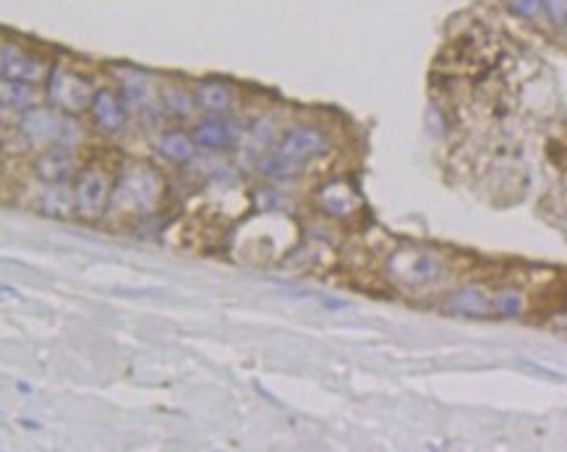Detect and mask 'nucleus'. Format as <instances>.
I'll return each mask as SVG.
<instances>
[{"instance_id": "nucleus-15", "label": "nucleus", "mask_w": 567, "mask_h": 452, "mask_svg": "<svg viewBox=\"0 0 567 452\" xmlns=\"http://www.w3.org/2000/svg\"><path fill=\"white\" fill-rule=\"evenodd\" d=\"M199 100L207 110H225L230 105V89L223 84H202Z\"/></svg>"}, {"instance_id": "nucleus-11", "label": "nucleus", "mask_w": 567, "mask_h": 452, "mask_svg": "<svg viewBox=\"0 0 567 452\" xmlns=\"http://www.w3.org/2000/svg\"><path fill=\"white\" fill-rule=\"evenodd\" d=\"M42 210L50 217H71L76 210V189L63 183H53V189L42 199Z\"/></svg>"}, {"instance_id": "nucleus-13", "label": "nucleus", "mask_w": 567, "mask_h": 452, "mask_svg": "<svg viewBox=\"0 0 567 452\" xmlns=\"http://www.w3.org/2000/svg\"><path fill=\"white\" fill-rule=\"evenodd\" d=\"M0 97H3V105L6 108H27L34 102V92L27 81H16V79H3V89H0Z\"/></svg>"}, {"instance_id": "nucleus-17", "label": "nucleus", "mask_w": 567, "mask_h": 452, "mask_svg": "<svg viewBox=\"0 0 567 452\" xmlns=\"http://www.w3.org/2000/svg\"><path fill=\"white\" fill-rule=\"evenodd\" d=\"M520 311H523V296L520 293H497V314L500 317H518Z\"/></svg>"}, {"instance_id": "nucleus-7", "label": "nucleus", "mask_w": 567, "mask_h": 452, "mask_svg": "<svg viewBox=\"0 0 567 452\" xmlns=\"http://www.w3.org/2000/svg\"><path fill=\"white\" fill-rule=\"evenodd\" d=\"M447 309L460 317L489 319L497 314V296H489L479 285H468L447 298Z\"/></svg>"}, {"instance_id": "nucleus-14", "label": "nucleus", "mask_w": 567, "mask_h": 452, "mask_svg": "<svg viewBox=\"0 0 567 452\" xmlns=\"http://www.w3.org/2000/svg\"><path fill=\"white\" fill-rule=\"evenodd\" d=\"M160 149L162 155L170 157L173 162H189L191 157H194V144H191V139L186 134H178V131L162 136Z\"/></svg>"}, {"instance_id": "nucleus-5", "label": "nucleus", "mask_w": 567, "mask_h": 452, "mask_svg": "<svg viewBox=\"0 0 567 452\" xmlns=\"http://www.w3.org/2000/svg\"><path fill=\"white\" fill-rule=\"evenodd\" d=\"M439 259L434 257L432 251H416V249H408V251H398L395 257L390 259V275L395 280L405 285H413V288H419V285H429L434 283L439 277Z\"/></svg>"}, {"instance_id": "nucleus-9", "label": "nucleus", "mask_w": 567, "mask_h": 452, "mask_svg": "<svg viewBox=\"0 0 567 452\" xmlns=\"http://www.w3.org/2000/svg\"><path fill=\"white\" fill-rule=\"evenodd\" d=\"M71 170H74V157L63 147L48 149L37 160V176L48 183H63L71 176Z\"/></svg>"}, {"instance_id": "nucleus-6", "label": "nucleus", "mask_w": 567, "mask_h": 452, "mask_svg": "<svg viewBox=\"0 0 567 452\" xmlns=\"http://www.w3.org/2000/svg\"><path fill=\"white\" fill-rule=\"evenodd\" d=\"M110 202V183L105 173L89 168L76 181V212L81 217H100Z\"/></svg>"}, {"instance_id": "nucleus-4", "label": "nucleus", "mask_w": 567, "mask_h": 452, "mask_svg": "<svg viewBox=\"0 0 567 452\" xmlns=\"http://www.w3.org/2000/svg\"><path fill=\"white\" fill-rule=\"evenodd\" d=\"M50 87H48V95L50 100L58 105V108L68 110V113H79L84 110L87 105H92L95 100V89H92V81L84 79L79 74H68L63 68H55L50 71Z\"/></svg>"}, {"instance_id": "nucleus-10", "label": "nucleus", "mask_w": 567, "mask_h": 452, "mask_svg": "<svg viewBox=\"0 0 567 452\" xmlns=\"http://www.w3.org/2000/svg\"><path fill=\"white\" fill-rule=\"evenodd\" d=\"M92 113H95V121L100 123L102 129L108 131H115L123 123L121 102H118V97H115L113 92H108V89L97 92L95 100H92Z\"/></svg>"}, {"instance_id": "nucleus-12", "label": "nucleus", "mask_w": 567, "mask_h": 452, "mask_svg": "<svg viewBox=\"0 0 567 452\" xmlns=\"http://www.w3.org/2000/svg\"><path fill=\"white\" fill-rule=\"evenodd\" d=\"M233 129H230L225 121H217V118H210V121L199 123V129L194 131V142L202 144L207 149H217L225 147V144L233 142Z\"/></svg>"}, {"instance_id": "nucleus-3", "label": "nucleus", "mask_w": 567, "mask_h": 452, "mask_svg": "<svg viewBox=\"0 0 567 452\" xmlns=\"http://www.w3.org/2000/svg\"><path fill=\"white\" fill-rule=\"evenodd\" d=\"M21 131L37 144L58 142V144H74L79 139V126L71 121L55 115L48 108H29L21 118Z\"/></svg>"}, {"instance_id": "nucleus-16", "label": "nucleus", "mask_w": 567, "mask_h": 452, "mask_svg": "<svg viewBox=\"0 0 567 452\" xmlns=\"http://www.w3.org/2000/svg\"><path fill=\"white\" fill-rule=\"evenodd\" d=\"M510 11H515L523 19H539L547 14V3L544 0H505Z\"/></svg>"}, {"instance_id": "nucleus-8", "label": "nucleus", "mask_w": 567, "mask_h": 452, "mask_svg": "<svg viewBox=\"0 0 567 452\" xmlns=\"http://www.w3.org/2000/svg\"><path fill=\"white\" fill-rule=\"evenodd\" d=\"M45 76H50L45 63L32 58V55L21 53V50L11 48V45H3V79L37 84V81H42Z\"/></svg>"}, {"instance_id": "nucleus-2", "label": "nucleus", "mask_w": 567, "mask_h": 452, "mask_svg": "<svg viewBox=\"0 0 567 452\" xmlns=\"http://www.w3.org/2000/svg\"><path fill=\"white\" fill-rule=\"evenodd\" d=\"M162 194V181L152 170H131L115 186V204L129 207L131 212H149Z\"/></svg>"}, {"instance_id": "nucleus-18", "label": "nucleus", "mask_w": 567, "mask_h": 452, "mask_svg": "<svg viewBox=\"0 0 567 452\" xmlns=\"http://www.w3.org/2000/svg\"><path fill=\"white\" fill-rule=\"evenodd\" d=\"M547 3V14L552 16L554 24L567 27V0H544Z\"/></svg>"}, {"instance_id": "nucleus-1", "label": "nucleus", "mask_w": 567, "mask_h": 452, "mask_svg": "<svg viewBox=\"0 0 567 452\" xmlns=\"http://www.w3.org/2000/svg\"><path fill=\"white\" fill-rule=\"evenodd\" d=\"M324 152H327L324 136L319 134L317 129L298 126V129L288 131V134L283 136V142L275 149V155L264 162V173L272 178H293L298 176L309 162L322 157Z\"/></svg>"}]
</instances>
